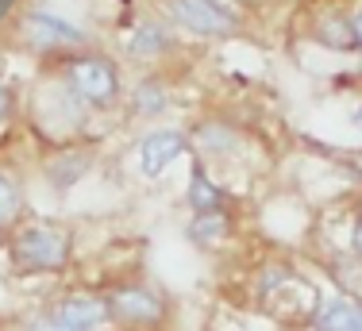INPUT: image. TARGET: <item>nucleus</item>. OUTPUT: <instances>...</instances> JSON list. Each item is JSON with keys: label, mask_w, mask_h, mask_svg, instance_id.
Here are the masks:
<instances>
[{"label": "nucleus", "mask_w": 362, "mask_h": 331, "mask_svg": "<svg viewBox=\"0 0 362 331\" xmlns=\"http://www.w3.org/2000/svg\"><path fill=\"white\" fill-rule=\"evenodd\" d=\"M177 108V66H158V69H139L135 81L127 85L124 97V116L132 124H162Z\"/></svg>", "instance_id": "1a4fd4ad"}, {"label": "nucleus", "mask_w": 362, "mask_h": 331, "mask_svg": "<svg viewBox=\"0 0 362 331\" xmlns=\"http://www.w3.org/2000/svg\"><path fill=\"white\" fill-rule=\"evenodd\" d=\"M0 42L12 54H23L35 66H47V62H58V58L81 50V47H93L97 39H93V31H85L77 20L54 12V8L20 4L8 16L4 31H0Z\"/></svg>", "instance_id": "f03ea898"}, {"label": "nucleus", "mask_w": 362, "mask_h": 331, "mask_svg": "<svg viewBox=\"0 0 362 331\" xmlns=\"http://www.w3.org/2000/svg\"><path fill=\"white\" fill-rule=\"evenodd\" d=\"M189 146H193V158H201L209 170H223V166H235L247 154V132L239 120L223 116V112H204L193 124L185 127Z\"/></svg>", "instance_id": "6e6552de"}, {"label": "nucleus", "mask_w": 362, "mask_h": 331, "mask_svg": "<svg viewBox=\"0 0 362 331\" xmlns=\"http://www.w3.org/2000/svg\"><path fill=\"white\" fill-rule=\"evenodd\" d=\"M300 331H308V327H300Z\"/></svg>", "instance_id": "393cba45"}, {"label": "nucleus", "mask_w": 362, "mask_h": 331, "mask_svg": "<svg viewBox=\"0 0 362 331\" xmlns=\"http://www.w3.org/2000/svg\"><path fill=\"white\" fill-rule=\"evenodd\" d=\"M42 69L62 77L74 89V97L97 120H108V116H116V112H124V97H127L124 62H119L116 54H108V50H100L97 42L58 58V62H47Z\"/></svg>", "instance_id": "7ed1b4c3"}, {"label": "nucleus", "mask_w": 362, "mask_h": 331, "mask_svg": "<svg viewBox=\"0 0 362 331\" xmlns=\"http://www.w3.org/2000/svg\"><path fill=\"white\" fill-rule=\"evenodd\" d=\"M231 4H235L239 8V12H262V8H274V4H278V0H231Z\"/></svg>", "instance_id": "412c9836"}, {"label": "nucleus", "mask_w": 362, "mask_h": 331, "mask_svg": "<svg viewBox=\"0 0 362 331\" xmlns=\"http://www.w3.org/2000/svg\"><path fill=\"white\" fill-rule=\"evenodd\" d=\"M28 212V173L16 162H0V239Z\"/></svg>", "instance_id": "dca6fc26"}, {"label": "nucleus", "mask_w": 362, "mask_h": 331, "mask_svg": "<svg viewBox=\"0 0 362 331\" xmlns=\"http://www.w3.org/2000/svg\"><path fill=\"white\" fill-rule=\"evenodd\" d=\"M181 54H185V35H177L158 12H146L127 28L124 62L135 74L139 69H158V66H177Z\"/></svg>", "instance_id": "0eeeda50"}, {"label": "nucleus", "mask_w": 362, "mask_h": 331, "mask_svg": "<svg viewBox=\"0 0 362 331\" xmlns=\"http://www.w3.org/2000/svg\"><path fill=\"white\" fill-rule=\"evenodd\" d=\"M300 35L305 42L327 50V54L355 58V31H351V0H313L300 12Z\"/></svg>", "instance_id": "9d476101"}, {"label": "nucleus", "mask_w": 362, "mask_h": 331, "mask_svg": "<svg viewBox=\"0 0 362 331\" xmlns=\"http://www.w3.org/2000/svg\"><path fill=\"white\" fill-rule=\"evenodd\" d=\"M351 31H355V54H362V0H351Z\"/></svg>", "instance_id": "aec40b11"}, {"label": "nucleus", "mask_w": 362, "mask_h": 331, "mask_svg": "<svg viewBox=\"0 0 362 331\" xmlns=\"http://www.w3.org/2000/svg\"><path fill=\"white\" fill-rule=\"evenodd\" d=\"M154 12L185 39H239L247 16L231 0H154Z\"/></svg>", "instance_id": "39448f33"}, {"label": "nucleus", "mask_w": 362, "mask_h": 331, "mask_svg": "<svg viewBox=\"0 0 362 331\" xmlns=\"http://www.w3.org/2000/svg\"><path fill=\"white\" fill-rule=\"evenodd\" d=\"M112 327L127 331H170L174 327V297L151 277H119L105 285Z\"/></svg>", "instance_id": "20e7f679"}, {"label": "nucleus", "mask_w": 362, "mask_h": 331, "mask_svg": "<svg viewBox=\"0 0 362 331\" xmlns=\"http://www.w3.org/2000/svg\"><path fill=\"white\" fill-rule=\"evenodd\" d=\"M347 124H351V127H355V132H362V100H358V104H355V108H351V112H347Z\"/></svg>", "instance_id": "4be33fe9"}, {"label": "nucleus", "mask_w": 362, "mask_h": 331, "mask_svg": "<svg viewBox=\"0 0 362 331\" xmlns=\"http://www.w3.org/2000/svg\"><path fill=\"white\" fill-rule=\"evenodd\" d=\"M112 331H127V327H112Z\"/></svg>", "instance_id": "b1692460"}, {"label": "nucleus", "mask_w": 362, "mask_h": 331, "mask_svg": "<svg viewBox=\"0 0 362 331\" xmlns=\"http://www.w3.org/2000/svg\"><path fill=\"white\" fill-rule=\"evenodd\" d=\"M185 243L201 255H212V250L228 247L239 231V208H216V212H189L185 220Z\"/></svg>", "instance_id": "ddd939ff"}, {"label": "nucleus", "mask_w": 362, "mask_h": 331, "mask_svg": "<svg viewBox=\"0 0 362 331\" xmlns=\"http://www.w3.org/2000/svg\"><path fill=\"white\" fill-rule=\"evenodd\" d=\"M132 154H135V170H139V178L143 181H158L174 162L189 158V154H193V146H189L185 127L154 124V127H146V132L135 139Z\"/></svg>", "instance_id": "f8f14e48"}, {"label": "nucleus", "mask_w": 362, "mask_h": 331, "mask_svg": "<svg viewBox=\"0 0 362 331\" xmlns=\"http://www.w3.org/2000/svg\"><path fill=\"white\" fill-rule=\"evenodd\" d=\"M343 250H351L362 262V212H355V208H351V216H347V247Z\"/></svg>", "instance_id": "6ab92c4d"}, {"label": "nucleus", "mask_w": 362, "mask_h": 331, "mask_svg": "<svg viewBox=\"0 0 362 331\" xmlns=\"http://www.w3.org/2000/svg\"><path fill=\"white\" fill-rule=\"evenodd\" d=\"M0 331H70V327L58 324V320L47 312V304H39V308H23V312L4 316L0 320Z\"/></svg>", "instance_id": "f3484780"}, {"label": "nucleus", "mask_w": 362, "mask_h": 331, "mask_svg": "<svg viewBox=\"0 0 362 331\" xmlns=\"http://www.w3.org/2000/svg\"><path fill=\"white\" fill-rule=\"evenodd\" d=\"M308 331H362V297L347 289H335L316 301Z\"/></svg>", "instance_id": "2eb2a0df"}, {"label": "nucleus", "mask_w": 362, "mask_h": 331, "mask_svg": "<svg viewBox=\"0 0 362 331\" xmlns=\"http://www.w3.org/2000/svg\"><path fill=\"white\" fill-rule=\"evenodd\" d=\"M185 204L189 212H216V208H239V197L209 170L201 158L189 154V181H185Z\"/></svg>", "instance_id": "4468645a"}, {"label": "nucleus", "mask_w": 362, "mask_h": 331, "mask_svg": "<svg viewBox=\"0 0 362 331\" xmlns=\"http://www.w3.org/2000/svg\"><path fill=\"white\" fill-rule=\"evenodd\" d=\"M12 277H62L70 274L77 239L74 228L54 216H23L12 231L0 239Z\"/></svg>", "instance_id": "f257e3e1"}, {"label": "nucleus", "mask_w": 362, "mask_h": 331, "mask_svg": "<svg viewBox=\"0 0 362 331\" xmlns=\"http://www.w3.org/2000/svg\"><path fill=\"white\" fill-rule=\"evenodd\" d=\"M97 166H100V146L93 143V139L54 143L39 158L35 178H39V185L50 193V200H58V204H62V200L70 197L77 185H85V181L97 173Z\"/></svg>", "instance_id": "423d86ee"}, {"label": "nucleus", "mask_w": 362, "mask_h": 331, "mask_svg": "<svg viewBox=\"0 0 362 331\" xmlns=\"http://www.w3.org/2000/svg\"><path fill=\"white\" fill-rule=\"evenodd\" d=\"M47 312L66 324L70 331H112V316H108V301L105 289H89V285H66V289L50 293Z\"/></svg>", "instance_id": "9b49d317"}, {"label": "nucleus", "mask_w": 362, "mask_h": 331, "mask_svg": "<svg viewBox=\"0 0 362 331\" xmlns=\"http://www.w3.org/2000/svg\"><path fill=\"white\" fill-rule=\"evenodd\" d=\"M351 208H355V212H362V193L355 197V204H351Z\"/></svg>", "instance_id": "5701e85b"}, {"label": "nucleus", "mask_w": 362, "mask_h": 331, "mask_svg": "<svg viewBox=\"0 0 362 331\" xmlns=\"http://www.w3.org/2000/svg\"><path fill=\"white\" fill-rule=\"evenodd\" d=\"M20 112H23V93H20V85H16L12 77L0 74V127L12 124Z\"/></svg>", "instance_id": "a211bd4d"}]
</instances>
